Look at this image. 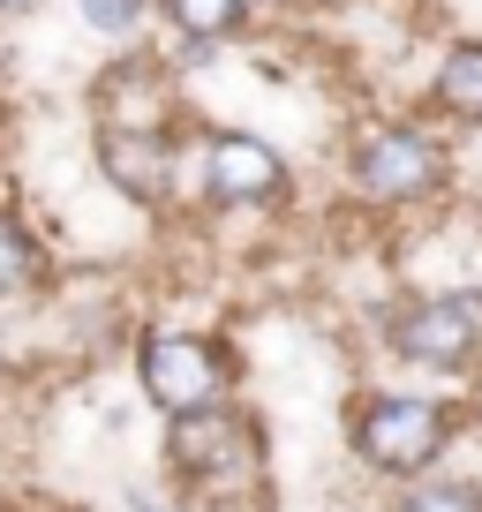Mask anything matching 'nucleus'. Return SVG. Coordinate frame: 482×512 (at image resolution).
I'll use <instances>...</instances> for the list:
<instances>
[{"mask_svg": "<svg viewBox=\"0 0 482 512\" xmlns=\"http://www.w3.org/2000/svg\"><path fill=\"white\" fill-rule=\"evenodd\" d=\"M385 332H392V354H400V362L467 377V362L482 354V287H452V294L400 302Z\"/></svg>", "mask_w": 482, "mask_h": 512, "instance_id": "4", "label": "nucleus"}, {"mask_svg": "<svg viewBox=\"0 0 482 512\" xmlns=\"http://www.w3.org/2000/svg\"><path fill=\"white\" fill-rule=\"evenodd\" d=\"M347 181L377 211H415V204H437L452 189V151L422 121H377L370 136H354Z\"/></svg>", "mask_w": 482, "mask_h": 512, "instance_id": "2", "label": "nucleus"}, {"mask_svg": "<svg viewBox=\"0 0 482 512\" xmlns=\"http://www.w3.org/2000/svg\"><path fill=\"white\" fill-rule=\"evenodd\" d=\"M166 422H174L166 430V460L211 512H241L264 497V437L241 407L211 400V407H189V415H166Z\"/></svg>", "mask_w": 482, "mask_h": 512, "instance_id": "1", "label": "nucleus"}, {"mask_svg": "<svg viewBox=\"0 0 482 512\" xmlns=\"http://www.w3.org/2000/svg\"><path fill=\"white\" fill-rule=\"evenodd\" d=\"M0 512H16V505H8V497H0Z\"/></svg>", "mask_w": 482, "mask_h": 512, "instance_id": "16", "label": "nucleus"}, {"mask_svg": "<svg viewBox=\"0 0 482 512\" xmlns=\"http://www.w3.org/2000/svg\"><path fill=\"white\" fill-rule=\"evenodd\" d=\"M76 8H83V23H91L98 38H136L144 16H151V0H76Z\"/></svg>", "mask_w": 482, "mask_h": 512, "instance_id": "12", "label": "nucleus"}, {"mask_svg": "<svg viewBox=\"0 0 482 512\" xmlns=\"http://www.w3.org/2000/svg\"><path fill=\"white\" fill-rule=\"evenodd\" d=\"M136 377H144V400L166 407V415H189V407L226 400L234 384V354L204 332H151L136 347Z\"/></svg>", "mask_w": 482, "mask_h": 512, "instance_id": "5", "label": "nucleus"}, {"mask_svg": "<svg viewBox=\"0 0 482 512\" xmlns=\"http://www.w3.org/2000/svg\"><path fill=\"white\" fill-rule=\"evenodd\" d=\"M129 512H174V505H166L159 490H129Z\"/></svg>", "mask_w": 482, "mask_h": 512, "instance_id": "13", "label": "nucleus"}, {"mask_svg": "<svg viewBox=\"0 0 482 512\" xmlns=\"http://www.w3.org/2000/svg\"><path fill=\"white\" fill-rule=\"evenodd\" d=\"M181 121L166 128H129V121H98V166L129 204H166L181 174Z\"/></svg>", "mask_w": 482, "mask_h": 512, "instance_id": "7", "label": "nucleus"}, {"mask_svg": "<svg viewBox=\"0 0 482 512\" xmlns=\"http://www.w3.org/2000/svg\"><path fill=\"white\" fill-rule=\"evenodd\" d=\"M0 16H38V0H0Z\"/></svg>", "mask_w": 482, "mask_h": 512, "instance_id": "14", "label": "nucleus"}, {"mask_svg": "<svg viewBox=\"0 0 482 512\" xmlns=\"http://www.w3.org/2000/svg\"><path fill=\"white\" fill-rule=\"evenodd\" d=\"M38 272H46V249H38V234L16 219V211H0V302H8V294H23Z\"/></svg>", "mask_w": 482, "mask_h": 512, "instance_id": "11", "label": "nucleus"}, {"mask_svg": "<svg viewBox=\"0 0 482 512\" xmlns=\"http://www.w3.org/2000/svg\"><path fill=\"white\" fill-rule=\"evenodd\" d=\"M204 196L219 211L287 204V159L249 128H219V136H204Z\"/></svg>", "mask_w": 482, "mask_h": 512, "instance_id": "6", "label": "nucleus"}, {"mask_svg": "<svg viewBox=\"0 0 482 512\" xmlns=\"http://www.w3.org/2000/svg\"><path fill=\"white\" fill-rule=\"evenodd\" d=\"M392 512H482V482L467 475H407Z\"/></svg>", "mask_w": 482, "mask_h": 512, "instance_id": "10", "label": "nucleus"}, {"mask_svg": "<svg viewBox=\"0 0 482 512\" xmlns=\"http://www.w3.org/2000/svg\"><path fill=\"white\" fill-rule=\"evenodd\" d=\"M166 23H174V38H204V46H226L234 31H249V8L257 0H151Z\"/></svg>", "mask_w": 482, "mask_h": 512, "instance_id": "9", "label": "nucleus"}, {"mask_svg": "<svg viewBox=\"0 0 482 512\" xmlns=\"http://www.w3.org/2000/svg\"><path fill=\"white\" fill-rule=\"evenodd\" d=\"M430 106L445 113V121H482V38L445 46V61H437V76H430Z\"/></svg>", "mask_w": 482, "mask_h": 512, "instance_id": "8", "label": "nucleus"}, {"mask_svg": "<svg viewBox=\"0 0 482 512\" xmlns=\"http://www.w3.org/2000/svg\"><path fill=\"white\" fill-rule=\"evenodd\" d=\"M287 8H309V16H324V8H347V0H287Z\"/></svg>", "mask_w": 482, "mask_h": 512, "instance_id": "15", "label": "nucleus"}, {"mask_svg": "<svg viewBox=\"0 0 482 512\" xmlns=\"http://www.w3.org/2000/svg\"><path fill=\"white\" fill-rule=\"evenodd\" d=\"M347 437L354 452L377 467V475H430L452 445V415L422 392H370V400H354L347 415Z\"/></svg>", "mask_w": 482, "mask_h": 512, "instance_id": "3", "label": "nucleus"}]
</instances>
